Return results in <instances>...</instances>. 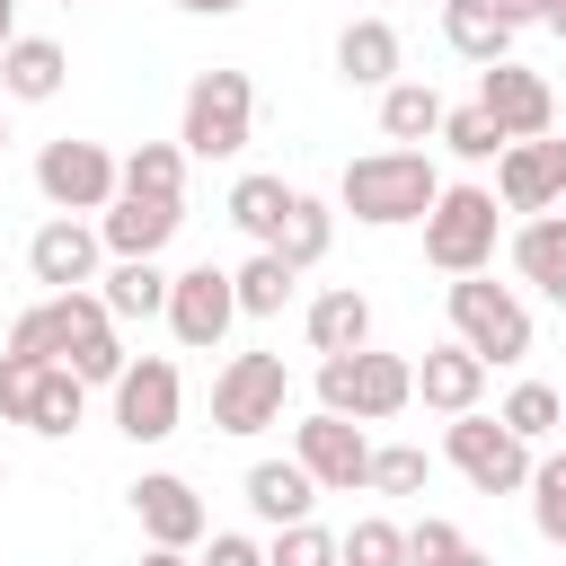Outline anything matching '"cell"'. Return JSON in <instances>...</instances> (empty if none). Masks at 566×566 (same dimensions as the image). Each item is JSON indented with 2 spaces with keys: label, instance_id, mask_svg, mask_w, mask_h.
<instances>
[{
  "label": "cell",
  "instance_id": "obj_1",
  "mask_svg": "<svg viewBox=\"0 0 566 566\" xmlns=\"http://www.w3.org/2000/svg\"><path fill=\"white\" fill-rule=\"evenodd\" d=\"M9 345H18V354H44V363H71L88 389H97V380L115 389V371L133 363V354L115 345V310H106L97 292H44L35 310H18Z\"/></svg>",
  "mask_w": 566,
  "mask_h": 566
},
{
  "label": "cell",
  "instance_id": "obj_2",
  "mask_svg": "<svg viewBox=\"0 0 566 566\" xmlns=\"http://www.w3.org/2000/svg\"><path fill=\"white\" fill-rule=\"evenodd\" d=\"M433 195H442V168H433L424 150H363V159H345V177H336V203H345L354 221H371V230L424 221Z\"/></svg>",
  "mask_w": 566,
  "mask_h": 566
},
{
  "label": "cell",
  "instance_id": "obj_3",
  "mask_svg": "<svg viewBox=\"0 0 566 566\" xmlns=\"http://www.w3.org/2000/svg\"><path fill=\"white\" fill-rule=\"evenodd\" d=\"M248 133H256V80L230 71V62L195 71V80H186V115H177L186 159H239Z\"/></svg>",
  "mask_w": 566,
  "mask_h": 566
},
{
  "label": "cell",
  "instance_id": "obj_4",
  "mask_svg": "<svg viewBox=\"0 0 566 566\" xmlns=\"http://www.w3.org/2000/svg\"><path fill=\"white\" fill-rule=\"evenodd\" d=\"M318 407L354 416V424H389L398 407H416V363L407 354H318Z\"/></svg>",
  "mask_w": 566,
  "mask_h": 566
},
{
  "label": "cell",
  "instance_id": "obj_5",
  "mask_svg": "<svg viewBox=\"0 0 566 566\" xmlns=\"http://www.w3.org/2000/svg\"><path fill=\"white\" fill-rule=\"evenodd\" d=\"M495 230H504V195H495V186H442L433 212H424V265H442V274H486Z\"/></svg>",
  "mask_w": 566,
  "mask_h": 566
},
{
  "label": "cell",
  "instance_id": "obj_6",
  "mask_svg": "<svg viewBox=\"0 0 566 566\" xmlns=\"http://www.w3.org/2000/svg\"><path fill=\"white\" fill-rule=\"evenodd\" d=\"M451 336L495 371V363H522L531 354V310L513 283H486V274H451Z\"/></svg>",
  "mask_w": 566,
  "mask_h": 566
},
{
  "label": "cell",
  "instance_id": "obj_7",
  "mask_svg": "<svg viewBox=\"0 0 566 566\" xmlns=\"http://www.w3.org/2000/svg\"><path fill=\"white\" fill-rule=\"evenodd\" d=\"M442 460H451L478 495H522V486H531V442H522L504 416H478V407L442 424Z\"/></svg>",
  "mask_w": 566,
  "mask_h": 566
},
{
  "label": "cell",
  "instance_id": "obj_8",
  "mask_svg": "<svg viewBox=\"0 0 566 566\" xmlns=\"http://www.w3.org/2000/svg\"><path fill=\"white\" fill-rule=\"evenodd\" d=\"M283 407H292V371H283V354H230L221 371H212V433H265V424H283Z\"/></svg>",
  "mask_w": 566,
  "mask_h": 566
},
{
  "label": "cell",
  "instance_id": "obj_9",
  "mask_svg": "<svg viewBox=\"0 0 566 566\" xmlns=\"http://www.w3.org/2000/svg\"><path fill=\"white\" fill-rule=\"evenodd\" d=\"M35 195L53 203V212H106L115 195H124V159L106 150V142H44L35 150Z\"/></svg>",
  "mask_w": 566,
  "mask_h": 566
},
{
  "label": "cell",
  "instance_id": "obj_10",
  "mask_svg": "<svg viewBox=\"0 0 566 566\" xmlns=\"http://www.w3.org/2000/svg\"><path fill=\"white\" fill-rule=\"evenodd\" d=\"M177 416H186V380H177L168 354H142V363L115 371V433L124 442H168Z\"/></svg>",
  "mask_w": 566,
  "mask_h": 566
},
{
  "label": "cell",
  "instance_id": "obj_11",
  "mask_svg": "<svg viewBox=\"0 0 566 566\" xmlns=\"http://www.w3.org/2000/svg\"><path fill=\"white\" fill-rule=\"evenodd\" d=\"M292 460L318 478V495H354V486H371V442H363V424L336 416V407H318V416L292 424Z\"/></svg>",
  "mask_w": 566,
  "mask_h": 566
},
{
  "label": "cell",
  "instance_id": "obj_12",
  "mask_svg": "<svg viewBox=\"0 0 566 566\" xmlns=\"http://www.w3.org/2000/svg\"><path fill=\"white\" fill-rule=\"evenodd\" d=\"M230 318H239V283H230L221 265H186V274L168 283V336H177L186 354H221Z\"/></svg>",
  "mask_w": 566,
  "mask_h": 566
},
{
  "label": "cell",
  "instance_id": "obj_13",
  "mask_svg": "<svg viewBox=\"0 0 566 566\" xmlns=\"http://www.w3.org/2000/svg\"><path fill=\"white\" fill-rule=\"evenodd\" d=\"M478 106H486V115H495L513 142H539V133L557 124V88H548L531 62H513V53L478 71Z\"/></svg>",
  "mask_w": 566,
  "mask_h": 566
},
{
  "label": "cell",
  "instance_id": "obj_14",
  "mask_svg": "<svg viewBox=\"0 0 566 566\" xmlns=\"http://www.w3.org/2000/svg\"><path fill=\"white\" fill-rule=\"evenodd\" d=\"M97 256H106L97 221H71V212H53V221L27 239V274H35L44 292H88V283H97Z\"/></svg>",
  "mask_w": 566,
  "mask_h": 566
},
{
  "label": "cell",
  "instance_id": "obj_15",
  "mask_svg": "<svg viewBox=\"0 0 566 566\" xmlns=\"http://www.w3.org/2000/svg\"><path fill=\"white\" fill-rule=\"evenodd\" d=\"M495 195H504V212H557V203H566V142H557V133H539V142H504V159H495Z\"/></svg>",
  "mask_w": 566,
  "mask_h": 566
},
{
  "label": "cell",
  "instance_id": "obj_16",
  "mask_svg": "<svg viewBox=\"0 0 566 566\" xmlns=\"http://www.w3.org/2000/svg\"><path fill=\"white\" fill-rule=\"evenodd\" d=\"M133 513H142V539H159V548H195V539L212 531L203 495H195L177 469H142V478H133Z\"/></svg>",
  "mask_w": 566,
  "mask_h": 566
},
{
  "label": "cell",
  "instance_id": "obj_17",
  "mask_svg": "<svg viewBox=\"0 0 566 566\" xmlns=\"http://www.w3.org/2000/svg\"><path fill=\"white\" fill-rule=\"evenodd\" d=\"M177 221H186L177 195H115L97 212V239H106V256H159L177 239Z\"/></svg>",
  "mask_w": 566,
  "mask_h": 566
},
{
  "label": "cell",
  "instance_id": "obj_18",
  "mask_svg": "<svg viewBox=\"0 0 566 566\" xmlns=\"http://www.w3.org/2000/svg\"><path fill=\"white\" fill-rule=\"evenodd\" d=\"M398 62H407V44H398L389 18H345V35H336V80L345 88H389Z\"/></svg>",
  "mask_w": 566,
  "mask_h": 566
},
{
  "label": "cell",
  "instance_id": "obj_19",
  "mask_svg": "<svg viewBox=\"0 0 566 566\" xmlns=\"http://www.w3.org/2000/svg\"><path fill=\"white\" fill-rule=\"evenodd\" d=\"M416 398H424L433 416H469V407L486 398V363L451 336V345H433V354L416 363Z\"/></svg>",
  "mask_w": 566,
  "mask_h": 566
},
{
  "label": "cell",
  "instance_id": "obj_20",
  "mask_svg": "<svg viewBox=\"0 0 566 566\" xmlns=\"http://www.w3.org/2000/svg\"><path fill=\"white\" fill-rule=\"evenodd\" d=\"M62 80H71V53L53 35H18L0 53V97L9 106H44V97H62Z\"/></svg>",
  "mask_w": 566,
  "mask_h": 566
},
{
  "label": "cell",
  "instance_id": "obj_21",
  "mask_svg": "<svg viewBox=\"0 0 566 566\" xmlns=\"http://www.w3.org/2000/svg\"><path fill=\"white\" fill-rule=\"evenodd\" d=\"M239 495H248V513L256 522H310V504H318V478L301 469V460H256L248 478H239Z\"/></svg>",
  "mask_w": 566,
  "mask_h": 566
},
{
  "label": "cell",
  "instance_id": "obj_22",
  "mask_svg": "<svg viewBox=\"0 0 566 566\" xmlns=\"http://www.w3.org/2000/svg\"><path fill=\"white\" fill-rule=\"evenodd\" d=\"M513 35H522V27H513L495 0H442V44H451L460 62H478V71H486V62H504V53H513Z\"/></svg>",
  "mask_w": 566,
  "mask_h": 566
},
{
  "label": "cell",
  "instance_id": "obj_23",
  "mask_svg": "<svg viewBox=\"0 0 566 566\" xmlns=\"http://www.w3.org/2000/svg\"><path fill=\"white\" fill-rule=\"evenodd\" d=\"M168 283H177V274H159V256H115V265L97 274V301H106L115 318H168Z\"/></svg>",
  "mask_w": 566,
  "mask_h": 566
},
{
  "label": "cell",
  "instance_id": "obj_24",
  "mask_svg": "<svg viewBox=\"0 0 566 566\" xmlns=\"http://www.w3.org/2000/svg\"><path fill=\"white\" fill-rule=\"evenodd\" d=\"M513 265H522V283H539L566 310V212H531L513 230Z\"/></svg>",
  "mask_w": 566,
  "mask_h": 566
},
{
  "label": "cell",
  "instance_id": "obj_25",
  "mask_svg": "<svg viewBox=\"0 0 566 566\" xmlns=\"http://www.w3.org/2000/svg\"><path fill=\"white\" fill-rule=\"evenodd\" d=\"M442 97H433V80H389L380 88V133L398 142V150H416V142H442Z\"/></svg>",
  "mask_w": 566,
  "mask_h": 566
},
{
  "label": "cell",
  "instance_id": "obj_26",
  "mask_svg": "<svg viewBox=\"0 0 566 566\" xmlns=\"http://www.w3.org/2000/svg\"><path fill=\"white\" fill-rule=\"evenodd\" d=\"M292 203H301V195H292V186H283L274 168H248V177L230 186V221H239V230H248L256 248H274V239H283V221H292Z\"/></svg>",
  "mask_w": 566,
  "mask_h": 566
},
{
  "label": "cell",
  "instance_id": "obj_27",
  "mask_svg": "<svg viewBox=\"0 0 566 566\" xmlns=\"http://www.w3.org/2000/svg\"><path fill=\"white\" fill-rule=\"evenodd\" d=\"M363 345H371V301L354 283L318 292L310 301V354H363Z\"/></svg>",
  "mask_w": 566,
  "mask_h": 566
},
{
  "label": "cell",
  "instance_id": "obj_28",
  "mask_svg": "<svg viewBox=\"0 0 566 566\" xmlns=\"http://www.w3.org/2000/svg\"><path fill=\"white\" fill-rule=\"evenodd\" d=\"M80 416H88V380H80L71 363H44V389H35V416H27V433L62 442V433H80Z\"/></svg>",
  "mask_w": 566,
  "mask_h": 566
},
{
  "label": "cell",
  "instance_id": "obj_29",
  "mask_svg": "<svg viewBox=\"0 0 566 566\" xmlns=\"http://www.w3.org/2000/svg\"><path fill=\"white\" fill-rule=\"evenodd\" d=\"M230 283H239V318H274V310L292 301V283H301V265H283L274 248H256V256H248V265H239Z\"/></svg>",
  "mask_w": 566,
  "mask_h": 566
},
{
  "label": "cell",
  "instance_id": "obj_30",
  "mask_svg": "<svg viewBox=\"0 0 566 566\" xmlns=\"http://www.w3.org/2000/svg\"><path fill=\"white\" fill-rule=\"evenodd\" d=\"M504 142H513V133H504V124H495V115H486L478 97L442 115V150H451V159H469V168H486V159H504Z\"/></svg>",
  "mask_w": 566,
  "mask_h": 566
},
{
  "label": "cell",
  "instance_id": "obj_31",
  "mask_svg": "<svg viewBox=\"0 0 566 566\" xmlns=\"http://www.w3.org/2000/svg\"><path fill=\"white\" fill-rule=\"evenodd\" d=\"M124 195H177V203H186V142H142V150H124Z\"/></svg>",
  "mask_w": 566,
  "mask_h": 566
},
{
  "label": "cell",
  "instance_id": "obj_32",
  "mask_svg": "<svg viewBox=\"0 0 566 566\" xmlns=\"http://www.w3.org/2000/svg\"><path fill=\"white\" fill-rule=\"evenodd\" d=\"M327 239H336V212H327L318 195H301V203H292V221H283V239H274V256H283V265H318V256H327Z\"/></svg>",
  "mask_w": 566,
  "mask_h": 566
},
{
  "label": "cell",
  "instance_id": "obj_33",
  "mask_svg": "<svg viewBox=\"0 0 566 566\" xmlns=\"http://www.w3.org/2000/svg\"><path fill=\"white\" fill-rule=\"evenodd\" d=\"M531 531H539L548 548H566V451L531 460Z\"/></svg>",
  "mask_w": 566,
  "mask_h": 566
},
{
  "label": "cell",
  "instance_id": "obj_34",
  "mask_svg": "<svg viewBox=\"0 0 566 566\" xmlns=\"http://www.w3.org/2000/svg\"><path fill=\"white\" fill-rule=\"evenodd\" d=\"M495 416H504V424H513V433H522V442H548V433H557V424H566V398H557V389H548V380H522V389H513V398H504V407H495Z\"/></svg>",
  "mask_w": 566,
  "mask_h": 566
},
{
  "label": "cell",
  "instance_id": "obj_35",
  "mask_svg": "<svg viewBox=\"0 0 566 566\" xmlns=\"http://www.w3.org/2000/svg\"><path fill=\"white\" fill-rule=\"evenodd\" d=\"M336 557H345V566H407V531L380 522V513H363V522L336 539Z\"/></svg>",
  "mask_w": 566,
  "mask_h": 566
},
{
  "label": "cell",
  "instance_id": "obj_36",
  "mask_svg": "<svg viewBox=\"0 0 566 566\" xmlns=\"http://www.w3.org/2000/svg\"><path fill=\"white\" fill-rule=\"evenodd\" d=\"M424 478H433V460H424L416 442H380V451H371V486H380V495H424Z\"/></svg>",
  "mask_w": 566,
  "mask_h": 566
},
{
  "label": "cell",
  "instance_id": "obj_37",
  "mask_svg": "<svg viewBox=\"0 0 566 566\" xmlns=\"http://www.w3.org/2000/svg\"><path fill=\"white\" fill-rule=\"evenodd\" d=\"M35 389H44V354H18V345H9V354H0V416L27 424V416H35Z\"/></svg>",
  "mask_w": 566,
  "mask_h": 566
},
{
  "label": "cell",
  "instance_id": "obj_38",
  "mask_svg": "<svg viewBox=\"0 0 566 566\" xmlns=\"http://www.w3.org/2000/svg\"><path fill=\"white\" fill-rule=\"evenodd\" d=\"M265 566H345V557H336V531H318V522H283L274 548H265Z\"/></svg>",
  "mask_w": 566,
  "mask_h": 566
},
{
  "label": "cell",
  "instance_id": "obj_39",
  "mask_svg": "<svg viewBox=\"0 0 566 566\" xmlns=\"http://www.w3.org/2000/svg\"><path fill=\"white\" fill-rule=\"evenodd\" d=\"M469 539H460V522H442V513H424V522H407V566H442V557H460Z\"/></svg>",
  "mask_w": 566,
  "mask_h": 566
},
{
  "label": "cell",
  "instance_id": "obj_40",
  "mask_svg": "<svg viewBox=\"0 0 566 566\" xmlns=\"http://www.w3.org/2000/svg\"><path fill=\"white\" fill-rule=\"evenodd\" d=\"M195 566H265V548H256L248 531H212V548H203Z\"/></svg>",
  "mask_w": 566,
  "mask_h": 566
},
{
  "label": "cell",
  "instance_id": "obj_41",
  "mask_svg": "<svg viewBox=\"0 0 566 566\" xmlns=\"http://www.w3.org/2000/svg\"><path fill=\"white\" fill-rule=\"evenodd\" d=\"M133 566H195V548H159V539H150V548L133 557Z\"/></svg>",
  "mask_w": 566,
  "mask_h": 566
},
{
  "label": "cell",
  "instance_id": "obj_42",
  "mask_svg": "<svg viewBox=\"0 0 566 566\" xmlns=\"http://www.w3.org/2000/svg\"><path fill=\"white\" fill-rule=\"evenodd\" d=\"M186 18H230V9H248V0H177Z\"/></svg>",
  "mask_w": 566,
  "mask_h": 566
},
{
  "label": "cell",
  "instance_id": "obj_43",
  "mask_svg": "<svg viewBox=\"0 0 566 566\" xmlns=\"http://www.w3.org/2000/svg\"><path fill=\"white\" fill-rule=\"evenodd\" d=\"M18 44V0H0V53Z\"/></svg>",
  "mask_w": 566,
  "mask_h": 566
},
{
  "label": "cell",
  "instance_id": "obj_44",
  "mask_svg": "<svg viewBox=\"0 0 566 566\" xmlns=\"http://www.w3.org/2000/svg\"><path fill=\"white\" fill-rule=\"evenodd\" d=\"M442 566H495V557H486V548H460V557H442Z\"/></svg>",
  "mask_w": 566,
  "mask_h": 566
},
{
  "label": "cell",
  "instance_id": "obj_45",
  "mask_svg": "<svg viewBox=\"0 0 566 566\" xmlns=\"http://www.w3.org/2000/svg\"><path fill=\"white\" fill-rule=\"evenodd\" d=\"M539 27H557V35H566V0H557V9H548V18H539Z\"/></svg>",
  "mask_w": 566,
  "mask_h": 566
},
{
  "label": "cell",
  "instance_id": "obj_46",
  "mask_svg": "<svg viewBox=\"0 0 566 566\" xmlns=\"http://www.w3.org/2000/svg\"><path fill=\"white\" fill-rule=\"evenodd\" d=\"M0 150H9V97H0Z\"/></svg>",
  "mask_w": 566,
  "mask_h": 566
},
{
  "label": "cell",
  "instance_id": "obj_47",
  "mask_svg": "<svg viewBox=\"0 0 566 566\" xmlns=\"http://www.w3.org/2000/svg\"><path fill=\"white\" fill-rule=\"evenodd\" d=\"M62 9H71V0H62Z\"/></svg>",
  "mask_w": 566,
  "mask_h": 566
}]
</instances>
